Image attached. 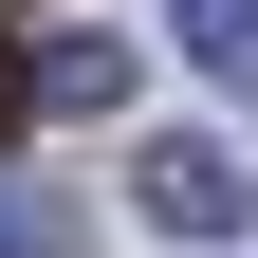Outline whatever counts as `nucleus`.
Instances as JSON below:
<instances>
[{
  "mask_svg": "<svg viewBox=\"0 0 258 258\" xmlns=\"http://www.w3.org/2000/svg\"><path fill=\"white\" fill-rule=\"evenodd\" d=\"M129 203L166 221V240H258V166L221 148V129H166V148L129 166Z\"/></svg>",
  "mask_w": 258,
  "mask_h": 258,
  "instance_id": "nucleus-1",
  "label": "nucleus"
},
{
  "mask_svg": "<svg viewBox=\"0 0 258 258\" xmlns=\"http://www.w3.org/2000/svg\"><path fill=\"white\" fill-rule=\"evenodd\" d=\"M19 92H37V111H111V92H129V37H19Z\"/></svg>",
  "mask_w": 258,
  "mask_h": 258,
  "instance_id": "nucleus-2",
  "label": "nucleus"
},
{
  "mask_svg": "<svg viewBox=\"0 0 258 258\" xmlns=\"http://www.w3.org/2000/svg\"><path fill=\"white\" fill-rule=\"evenodd\" d=\"M166 19H184V55H203L221 92H258V0H166Z\"/></svg>",
  "mask_w": 258,
  "mask_h": 258,
  "instance_id": "nucleus-3",
  "label": "nucleus"
},
{
  "mask_svg": "<svg viewBox=\"0 0 258 258\" xmlns=\"http://www.w3.org/2000/svg\"><path fill=\"white\" fill-rule=\"evenodd\" d=\"M0 258H74V203H55V184H19V166H0Z\"/></svg>",
  "mask_w": 258,
  "mask_h": 258,
  "instance_id": "nucleus-4",
  "label": "nucleus"
},
{
  "mask_svg": "<svg viewBox=\"0 0 258 258\" xmlns=\"http://www.w3.org/2000/svg\"><path fill=\"white\" fill-rule=\"evenodd\" d=\"M19 129H37V92H19V37H0V148H19Z\"/></svg>",
  "mask_w": 258,
  "mask_h": 258,
  "instance_id": "nucleus-5",
  "label": "nucleus"
}]
</instances>
